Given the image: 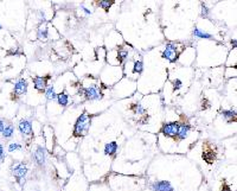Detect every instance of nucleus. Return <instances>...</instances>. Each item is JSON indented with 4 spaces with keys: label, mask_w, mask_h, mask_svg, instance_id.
Here are the masks:
<instances>
[{
    "label": "nucleus",
    "mask_w": 237,
    "mask_h": 191,
    "mask_svg": "<svg viewBox=\"0 0 237 191\" xmlns=\"http://www.w3.org/2000/svg\"><path fill=\"white\" fill-rule=\"evenodd\" d=\"M89 127H90V117L86 113H83L76 120L75 126H74V135L78 138L84 137L89 131Z\"/></svg>",
    "instance_id": "f257e3e1"
},
{
    "label": "nucleus",
    "mask_w": 237,
    "mask_h": 191,
    "mask_svg": "<svg viewBox=\"0 0 237 191\" xmlns=\"http://www.w3.org/2000/svg\"><path fill=\"white\" fill-rule=\"evenodd\" d=\"M162 57L170 62H175L178 59V48L174 43H167L165 50L162 51Z\"/></svg>",
    "instance_id": "f03ea898"
},
{
    "label": "nucleus",
    "mask_w": 237,
    "mask_h": 191,
    "mask_svg": "<svg viewBox=\"0 0 237 191\" xmlns=\"http://www.w3.org/2000/svg\"><path fill=\"white\" fill-rule=\"evenodd\" d=\"M178 126H179V124L175 122V121L164 124L161 127L162 135H165V137H167V138H175L177 131H178Z\"/></svg>",
    "instance_id": "7ed1b4c3"
},
{
    "label": "nucleus",
    "mask_w": 237,
    "mask_h": 191,
    "mask_svg": "<svg viewBox=\"0 0 237 191\" xmlns=\"http://www.w3.org/2000/svg\"><path fill=\"white\" fill-rule=\"evenodd\" d=\"M83 94L87 100H90V101H97L101 99V94L98 92V88L96 85H90V87H87L83 90Z\"/></svg>",
    "instance_id": "20e7f679"
},
{
    "label": "nucleus",
    "mask_w": 237,
    "mask_h": 191,
    "mask_svg": "<svg viewBox=\"0 0 237 191\" xmlns=\"http://www.w3.org/2000/svg\"><path fill=\"white\" fill-rule=\"evenodd\" d=\"M18 128H19V132L22 133L23 135L32 134V122L30 120H26V119L20 120L19 124H18Z\"/></svg>",
    "instance_id": "39448f33"
},
{
    "label": "nucleus",
    "mask_w": 237,
    "mask_h": 191,
    "mask_svg": "<svg viewBox=\"0 0 237 191\" xmlns=\"http://www.w3.org/2000/svg\"><path fill=\"white\" fill-rule=\"evenodd\" d=\"M27 87H29V85H27V81H26L25 78H20L19 81L16 82L13 92H14L16 95H24V94H26V92H27Z\"/></svg>",
    "instance_id": "423d86ee"
},
{
    "label": "nucleus",
    "mask_w": 237,
    "mask_h": 191,
    "mask_svg": "<svg viewBox=\"0 0 237 191\" xmlns=\"http://www.w3.org/2000/svg\"><path fill=\"white\" fill-rule=\"evenodd\" d=\"M45 159H46V152L42 146H38L36 151H34V160L38 165H44L45 164Z\"/></svg>",
    "instance_id": "0eeeda50"
},
{
    "label": "nucleus",
    "mask_w": 237,
    "mask_h": 191,
    "mask_svg": "<svg viewBox=\"0 0 237 191\" xmlns=\"http://www.w3.org/2000/svg\"><path fill=\"white\" fill-rule=\"evenodd\" d=\"M190 129H191V126H190V125H187V124H179L178 131H177V135H175V137L179 139V140L186 139L187 138V135H189Z\"/></svg>",
    "instance_id": "6e6552de"
},
{
    "label": "nucleus",
    "mask_w": 237,
    "mask_h": 191,
    "mask_svg": "<svg viewBox=\"0 0 237 191\" xmlns=\"http://www.w3.org/2000/svg\"><path fill=\"white\" fill-rule=\"evenodd\" d=\"M12 172H13V176L16 177V179L24 178L26 176V173H27V166L25 164H18V165H16L13 168Z\"/></svg>",
    "instance_id": "1a4fd4ad"
},
{
    "label": "nucleus",
    "mask_w": 237,
    "mask_h": 191,
    "mask_svg": "<svg viewBox=\"0 0 237 191\" xmlns=\"http://www.w3.org/2000/svg\"><path fill=\"white\" fill-rule=\"evenodd\" d=\"M46 81H48V78H45V77H42V76H36L34 78H33V85H34V88L38 90V92H45V89H46Z\"/></svg>",
    "instance_id": "9d476101"
},
{
    "label": "nucleus",
    "mask_w": 237,
    "mask_h": 191,
    "mask_svg": "<svg viewBox=\"0 0 237 191\" xmlns=\"http://www.w3.org/2000/svg\"><path fill=\"white\" fill-rule=\"evenodd\" d=\"M153 190L154 191H174L173 190L172 184L167 181L158 182L153 185Z\"/></svg>",
    "instance_id": "9b49d317"
},
{
    "label": "nucleus",
    "mask_w": 237,
    "mask_h": 191,
    "mask_svg": "<svg viewBox=\"0 0 237 191\" xmlns=\"http://www.w3.org/2000/svg\"><path fill=\"white\" fill-rule=\"evenodd\" d=\"M216 152L212 149H206L203 151V159L207 164H212L216 160Z\"/></svg>",
    "instance_id": "f8f14e48"
},
{
    "label": "nucleus",
    "mask_w": 237,
    "mask_h": 191,
    "mask_svg": "<svg viewBox=\"0 0 237 191\" xmlns=\"http://www.w3.org/2000/svg\"><path fill=\"white\" fill-rule=\"evenodd\" d=\"M118 151V142L116 141H110L104 145V154L106 156H114Z\"/></svg>",
    "instance_id": "ddd939ff"
},
{
    "label": "nucleus",
    "mask_w": 237,
    "mask_h": 191,
    "mask_svg": "<svg viewBox=\"0 0 237 191\" xmlns=\"http://www.w3.org/2000/svg\"><path fill=\"white\" fill-rule=\"evenodd\" d=\"M193 36L197 37V38H202V39H212V34H210V33L205 31H202L198 27H196L193 30Z\"/></svg>",
    "instance_id": "4468645a"
},
{
    "label": "nucleus",
    "mask_w": 237,
    "mask_h": 191,
    "mask_svg": "<svg viewBox=\"0 0 237 191\" xmlns=\"http://www.w3.org/2000/svg\"><path fill=\"white\" fill-rule=\"evenodd\" d=\"M57 102H58V105L62 107H66L68 106V103H69V96L65 94L64 92L63 93H61V94H57Z\"/></svg>",
    "instance_id": "2eb2a0df"
},
{
    "label": "nucleus",
    "mask_w": 237,
    "mask_h": 191,
    "mask_svg": "<svg viewBox=\"0 0 237 191\" xmlns=\"http://www.w3.org/2000/svg\"><path fill=\"white\" fill-rule=\"evenodd\" d=\"M222 115H223L224 119L231 121V120L236 119V112L232 110V109H224V110H222Z\"/></svg>",
    "instance_id": "dca6fc26"
},
{
    "label": "nucleus",
    "mask_w": 237,
    "mask_h": 191,
    "mask_svg": "<svg viewBox=\"0 0 237 191\" xmlns=\"http://www.w3.org/2000/svg\"><path fill=\"white\" fill-rule=\"evenodd\" d=\"M13 133H14V127L12 126L11 124L10 125H6L4 127V131H2V137L5 139H9L13 135Z\"/></svg>",
    "instance_id": "f3484780"
},
{
    "label": "nucleus",
    "mask_w": 237,
    "mask_h": 191,
    "mask_svg": "<svg viewBox=\"0 0 237 191\" xmlns=\"http://www.w3.org/2000/svg\"><path fill=\"white\" fill-rule=\"evenodd\" d=\"M44 93H45V97H46L48 100H55V99L57 97V94H56V92H55L54 87H49V88H46Z\"/></svg>",
    "instance_id": "a211bd4d"
},
{
    "label": "nucleus",
    "mask_w": 237,
    "mask_h": 191,
    "mask_svg": "<svg viewBox=\"0 0 237 191\" xmlns=\"http://www.w3.org/2000/svg\"><path fill=\"white\" fill-rule=\"evenodd\" d=\"M113 2H114V1H111V0H100L97 5H98L101 9H103L104 11H109V9H110L111 5H113Z\"/></svg>",
    "instance_id": "6ab92c4d"
},
{
    "label": "nucleus",
    "mask_w": 237,
    "mask_h": 191,
    "mask_svg": "<svg viewBox=\"0 0 237 191\" xmlns=\"http://www.w3.org/2000/svg\"><path fill=\"white\" fill-rule=\"evenodd\" d=\"M143 70V64L141 61H135L134 62V67H133V73L135 74H141Z\"/></svg>",
    "instance_id": "aec40b11"
},
{
    "label": "nucleus",
    "mask_w": 237,
    "mask_h": 191,
    "mask_svg": "<svg viewBox=\"0 0 237 191\" xmlns=\"http://www.w3.org/2000/svg\"><path fill=\"white\" fill-rule=\"evenodd\" d=\"M128 57V51L127 50H118V63H122L127 59Z\"/></svg>",
    "instance_id": "412c9836"
},
{
    "label": "nucleus",
    "mask_w": 237,
    "mask_h": 191,
    "mask_svg": "<svg viewBox=\"0 0 237 191\" xmlns=\"http://www.w3.org/2000/svg\"><path fill=\"white\" fill-rule=\"evenodd\" d=\"M37 37H38L39 39H45V38H48V30L41 27V29L38 30V32H37Z\"/></svg>",
    "instance_id": "4be33fe9"
},
{
    "label": "nucleus",
    "mask_w": 237,
    "mask_h": 191,
    "mask_svg": "<svg viewBox=\"0 0 237 191\" xmlns=\"http://www.w3.org/2000/svg\"><path fill=\"white\" fill-rule=\"evenodd\" d=\"M200 7H202V17H203V18H209V14H210V12H209L207 6L205 5L204 2H202Z\"/></svg>",
    "instance_id": "5701e85b"
},
{
    "label": "nucleus",
    "mask_w": 237,
    "mask_h": 191,
    "mask_svg": "<svg viewBox=\"0 0 237 191\" xmlns=\"http://www.w3.org/2000/svg\"><path fill=\"white\" fill-rule=\"evenodd\" d=\"M20 149H22V145L18 144V142H11V144L9 145V152H14V151L20 150Z\"/></svg>",
    "instance_id": "b1692460"
},
{
    "label": "nucleus",
    "mask_w": 237,
    "mask_h": 191,
    "mask_svg": "<svg viewBox=\"0 0 237 191\" xmlns=\"http://www.w3.org/2000/svg\"><path fill=\"white\" fill-rule=\"evenodd\" d=\"M134 112H135L136 114H139V115H142V114H145V113H146L145 108L141 106V105H136V106H134Z\"/></svg>",
    "instance_id": "393cba45"
},
{
    "label": "nucleus",
    "mask_w": 237,
    "mask_h": 191,
    "mask_svg": "<svg viewBox=\"0 0 237 191\" xmlns=\"http://www.w3.org/2000/svg\"><path fill=\"white\" fill-rule=\"evenodd\" d=\"M182 85H183V82L180 81V80H175V81H173V87H174V89H180L182 88Z\"/></svg>",
    "instance_id": "a878e982"
},
{
    "label": "nucleus",
    "mask_w": 237,
    "mask_h": 191,
    "mask_svg": "<svg viewBox=\"0 0 237 191\" xmlns=\"http://www.w3.org/2000/svg\"><path fill=\"white\" fill-rule=\"evenodd\" d=\"M17 182H18V184H19L20 186H24V185H25V182H26V179H25V177H24V178H18V179H17Z\"/></svg>",
    "instance_id": "bb28decb"
},
{
    "label": "nucleus",
    "mask_w": 237,
    "mask_h": 191,
    "mask_svg": "<svg viewBox=\"0 0 237 191\" xmlns=\"http://www.w3.org/2000/svg\"><path fill=\"white\" fill-rule=\"evenodd\" d=\"M4 157H5V153H4V147H2V145L0 144V160L4 159Z\"/></svg>",
    "instance_id": "cd10ccee"
},
{
    "label": "nucleus",
    "mask_w": 237,
    "mask_h": 191,
    "mask_svg": "<svg viewBox=\"0 0 237 191\" xmlns=\"http://www.w3.org/2000/svg\"><path fill=\"white\" fill-rule=\"evenodd\" d=\"M222 191H232V190H231V188H230L228 184H223V186H222Z\"/></svg>",
    "instance_id": "c85d7f7f"
},
{
    "label": "nucleus",
    "mask_w": 237,
    "mask_h": 191,
    "mask_svg": "<svg viewBox=\"0 0 237 191\" xmlns=\"http://www.w3.org/2000/svg\"><path fill=\"white\" fill-rule=\"evenodd\" d=\"M81 9H82V10L84 11V13H86V14H91V11H90V10H88V9H87L86 6H83V5H82V6H81Z\"/></svg>",
    "instance_id": "c756f323"
},
{
    "label": "nucleus",
    "mask_w": 237,
    "mask_h": 191,
    "mask_svg": "<svg viewBox=\"0 0 237 191\" xmlns=\"http://www.w3.org/2000/svg\"><path fill=\"white\" fill-rule=\"evenodd\" d=\"M4 127H5L4 120H1V119H0V133H2V131H4Z\"/></svg>",
    "instance_id": "7c9ffc66"
},
{
    "label": "nucleus",
    "mask_w": 237,
    "mask_h": 191,
    "mask_svg": "<svg viewBox=\"0 0 237 191\" xmlns=\"http://www.w3.org/2000/svg\"><path fill=\"white\" fill-rule=\"evenodd\" d=\"M231 45H232L234 48H236V39H232V41H231Z\"/></svg>",
    "instance_id": "2f4dec72"
},
{
    "label": "nucleus",
    "mask_w": 237,
    "mask_h": 191,
    "mask_svg": "<svg viewBox=\"0 0 237 191\" xmlns=\"http://www.w3.org/2000/svg\"><path fill=\"white\" fill-rule=\"evenodd\" d=\"M1 29H2V26H1V24H0V30H1Z\"/></svg>",
    "instance_id": "473e14b6"
}]
</instances>
